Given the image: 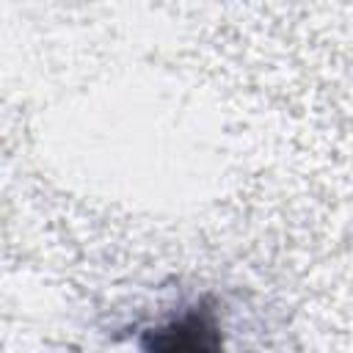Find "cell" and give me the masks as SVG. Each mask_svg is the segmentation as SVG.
I'll list each match as a JSON object with an SVG mask.
<instances>
[{
  "label": "cell",
  "mask_w": 353,
  "mask_h": 353,
  "mask_svg": "<svg viewBox=\"0 0 353 353\" xmlns=\"http://www.w3.org/2000/svg\"><path fill=\"white\" fill-rule=\"evenodd\" d=\"M138 353H223V328L215 303L199 298L146 328L138 339Z\"/></svg>",
  "instance_id": "cell-1"
}]
</instances>
